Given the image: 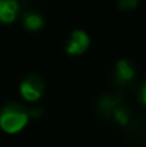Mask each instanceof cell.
I'll return each mask as SVG.
<instances>
[{
  "label": "cell",
  "mask_w": 146,
  "mask_h": 147,
  "mask_svg": "<svg viewBox=\"0 0 146 147\" xmlns=\"http://www.w3.org/2000/svg\"><path fill=\"white\" fill-rule=\"evenodd\" d=\"M118 102H119L118 98H114V97H111V96H105L98 102V109H100V111L102 112V114L109 115L110 112H113L114 110H115L116 106H119Z\"/></svg>",
  "instance_id": "obj_7"
},
{
  "label": "cell",
  "mask_w": 146,
  "mask_h": 147,
  "mask_svg": "<svg viewBox=\"0 0 146 147\" xmlns=\"http://www.w3.org/2000/svg\"><path fill=\"white\" fill-rule=\"evenodd\" d=\"M20 4L17 0H0V22L10 23L17 18Z\"/></svg>",
  "instance_id": "obj_4"
},
{
  "label": "cell",
  "mask_w": 146,
  "mask_h": 147,
  "mask_svg": "<svg viewBox=\"0 0 146 147\" xmlns=\"http://www.w3.org/2000/svg\"><path fill=\"white\" fill-rule=\"evenodd\" d=\"M89 47V36L82 30H75L69 36L66 43V52L72 56L84 53Z\"/></svg>",
  "instance_id": "obj_3"
},
{
  "label": "cell",
  "mask_w": 146,
  "mask_h": 147,
  "mask_svg": "<svg viewBox=\"0 0 146 147\" xmlns=\"http://www.w3.org/2000/svg\"><path fill=\"white\" fill-rule=\"evenodd\" d=\"M28 115H31V116H34V117H39L40 115H43V110H41L40 107H34Z\"/></svg>",
  "instance_id": "obj_10"
},
{
  "label": "cell",
  "mask_w": 146,
  "mask_h": 147,
  "mask_svg": "<svg viewBox=\"0 0 146 147\" xmlns=\"http://www.w3.org/2000/svg\"><path fill=\"white\" fill-rule=\"evenodd\" d=\"M113 114H114V117L116 119V121H118L119 124L124 125V124L128 123V117L129 116H128V112H127V110L124 109V107L116 106L115 110L113 111Z\"/></svg>",
  "instance_id": "obj_8"
},
{
  "label": "cell",
  "mask_w": 146,
  "mask_h": 147,
  "mask_svg": "<svg viewBox=\"0 0 146 147\" xmlns=\"http://www.w3.org/2000/svg\"><path fill=\"white\" fill-rule=\"evenodd\" d=\"M115 76H116V80L120 81V83H129L135 76V70L128 61L120 59L116 63Z\"/></svg>",
  "instance_id": "obj_5"
},
{
  "label": "cell",
  "mask_w": 146,
  "mask_h": 147,
  "mask_svg": "<svg viewBox=\"0 0 146 147\" xmlns=\"http://www.w3.org/2000/svg\"><path fill=\"white\" fill-rule=\"evenodd\" d=\"M20 92L22 97L28 102H35L43 96L44 92V83L40 76L31 74L25 80L21 83Z\"/></svg>",
  "instance_id": "obj_2"
},
{
  "label": "cell",
  "mask_w": 146,
  "mask_h": 147,
  "mask_svg": "<svg viewBox=\"0 0 146 147\" xmlns=\"http://www.w3.org/2000/svg\"><path fill=\"white\" fill-rule=\"evenodd\" d=\"M141 101L146 105V83L144 84V86L141 89Z\"/></svg>",
  "instance_id": "obj_11"
},
{
  "label": "cell",
  "mask_w": 146,
  "mask_h": 147,
  "mask_svg": "<svg viewBox=\"0 0 146 147\" xmlns=\"http://www.w3.org/2000/svg\"><path fill=\"white\" fill-rule=\"evenodd\" d=\"M140 0H119L118 1V7L122 10H132L139 5Z\"/></svg>",
  "instance_id": "obj_9"
},
{
  "label": "cell",
  "mask_w": 146,
  "mask_h": 147,
  "mask_svg": "<svg viewBox=\"0 0 146 147\" xmlns=\"http://www.w3.org/2000/svg\"><path fill=\"white\" fill-rule=\"evenodd\" d=\"M28 123V112L18 103H9L0 111V128L5 133H17Z\"/></svg>",
  "instance_id": "obj_1"
},
{
  "label": "cell",
  "mask_w": 146,
  "mask_h": 147,
  "mask_svg": "<svg viewBox=\"0 0 146 147\" xmlns=\"http://www.w3.org/2000/svg\"><path fill=\"white\" fill-rule=\"evenodd\" d=\"M23 25L27 30L36 31L43 27L44 21L41 18V16L36 14V13H28V14H25V17H23Z\"/></svg>",
  "instance_id": "obj_6"
}]
</instances>
